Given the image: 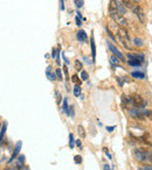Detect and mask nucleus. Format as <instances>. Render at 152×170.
<instances>
[{
	"label": "nucleus",
	"mask_w": 152,
	"mask_h": 170,
	"mask_svg": "<svg viewBox=\"0 0 152 170\" xmlns=\"http://www.w3.org/2000/svg\"><path fill=\"white\" fill-rule=\"evenodd\" d=\"M47 77L50 79V80H55V79L57 78V77H56V73L50 72V68H48V69H47Z\"/></svg>",
	"instance_id": "nucleus-12"
},
{
	"label": "nucleus",
	"mask_w": 152,
	"mask_h": 170,
	"mask_svg": "<svg viewBox=\"0 0 152 170\" xmlns=\"http://www.w3.org/2000/svg\"><path fill=\"white\" fill-rule=\"evenodd\" d=\"M131 97H132V101H133V108H142V107L145 106L144 100H143V98L139 94H132Z\"/></svg>",
	"instance_id": "nucleus-7"
},
{
	"label": "nucleus",
	"mask_w": 152,
	"mask_h": 170,
	"mask_svg": "<svg viewBox=\"0 0 152 170\" xmlns=\"http://www.w3.org/2000/svg\"><path fill=\"white\" fill-rule=\"evenodd\" d=\"M88 77H89V75H88V72L87 71L81 72V79H82V80H86V79H88Z\"/></svg>",
	"instance_id": "nucleus-24"
},
{
	"label": "nucleus",
	"mask_w": 152,
	"mask_h": 170,
	"mask_svg": "<svg viewBox=\"0 0 152 170\" xmlns=\"http://www.w3.org/2000/svg\"><path fill=\"white\" fill-rule=\"evenodd\" d=\"M77 131H79L80 136L82 137V139H84V137H86V131H84V127H83V126H81V125H80L79 127H77Z\"/></svg>",
	"instance_id": "nucleus-14"
},
{
	"label": "nucleus",
	"mask_w": 152,
	"mask_h": 170,
	"mask_svg": "<svg viewBox=\"0 0 152 170\" xmlns=\"http://www.w3.org/2000/svg\"><path fill=\"white\" fill-rule=\"evenodd\" d=\"M55 73H56V77L59 78V80H62V79H63V76H62V71H61L60 69H57Z\"/></svg>",
	"instance_id": "nucleus-25"
},
{
	"label": "nucleus",
	"mask_w": 152,
	"mask_h": 170,
	"mask_svg": "<svg viewBox=\"0 0 152 170\" xmlns=\"http://www.w3.org/2000/svg\"><path fill=\"white\" fill-rule=\"evenodd\" d=\"M104 170H111V169H110V167L108 164H104Z\"/></svg>",
	"instance_id": "nucleus-38"
},
{
	"label": "nucleus",
	"mask_w": 152,
	"mask_h": 170,
	"mask_svg": "<svg viewBox=\"0 0 152 170\" xmlns=\"http://www.w3.org/2000/svg\"><path fill=\"white\" fill-rule=\"evenodd\" d=\"M106 33L109 34V36H110V37H111V40H113V41H115V42H116V40H115V36H113V33H111V32H110V30H109V28H106Z\"/></svg>",
	"instance_id": "nucleus-32"
},
{
	"label": "nucleus",
	"mask_w": 152,
	"mask_h": 170,
	"mask_svg": "<svg viewBox=\"0 0 152 170\" xmlns=\"http://www.w3.org/2000/svg\"><path fill=\"white\" fill-rule=\"evenodd\" d=\"M62 108H63V111L66 112V114L68 115V114H69V110H68V99H67V98L63 99V104H62Z\"/></svg>",
	"instance_id": "nucleus-16"
},
{
	"label": "nucleus",
	"mask_w": 152,
	"mask_h": 170,
	"mask_svg": "<svg viewBox=\"0 0 152 170\" xmlns=\"http://www.w3.org/2000/svg\"><path fill=\"white\" fill-rule=\"evenodd\" d=\"M74 160H75V163L77 164L82 163V156H80V155H76V156L74 157Z\"/></svg>",
	"instance_id": "nucleus-27"
},
{
	"label": "nucleus",
	"mask_w": 152,
	"mask_h": 170,
	"mask_svg": "<svg viewBox=\"0 0 152 170\" xmlns=\"http://www.w3.org/2000/svg\"><path fill=\"white\" fill-rule=\"evenodd\" d=\"M61 1V9H65V5H63V0H60Z\"/></svg>",
	"instance_id": "nucleus-39"
},
{
	"label": "nucleus",
	"mask_w": 152,
	"mask_h": 170,
	"mask_svg": "<svg viewBox=\"0 0 152 170\" xmlns=\"http://www.w3.org/2000/svg\"><path fill=\"white\" fill-rule=\"evenodd\" d=\"M142 170H152V165H143Z\"/></svg>",
	"instance_id": "nucleus-33"
},
{
	"label": "nucleus",
	"mask_w": 152,
	"mask_h": 170,
	"mask_svg": "<svg viewBox=\"0 0 152 170\" xmlns=\"http://www.w3.org/2000/svg\"><path fill=\"white\" fill-rule=\"evenodd\" d=\"M109 15H110V18L113 19V22L117 23L118 26H120V27L128 26V21H126V19L124 18V15L117 13L116 11H113V9H109Z\"/></svg>",
	"instance_id": "nucleus-2"
},
{
	"label": "nucleus",
	"mask_w": 152,
	"mask_h": 170,
	"mask_svg": "<svg viewBox=\"0 0 152 170\" xmlns=\"http://www.w3.org/2000/svg\"><path fill=\"white\" fill-rule=\"evenodd\" d=\"M133 155L136 157L137 161H140V162H147V151H142V149H136Z\"/></svg>",
	"instance_id": "nucleus-5"
},
{
	"label": "nucleus",
	"mask_w": 152,
	"mask_h": 170,
	"mask_svg": "<svg viewBox=\"0 0 152 170\" xmlns=\"http://www.w3.org/2000/svg\"><path fill=\"white\" fill-rule=\"evenodd\" d=\"M24 170H27V169H24Z\"/></svg>",
	"instance_id": "nucleus-41"
},
{
	"label": "nucleus",
	"mask_w": 152,
	"mask_h": 170,
	"mask_svg": "<svg viewBox=\"0 0 152 170\" xmlns=\"http://www.w3.org/2000/svg\"><path fill=\"white\" fill-rule=\"evenodd\" d=\"M131 76H132L133 78H144V73H143V72H139V71L131 72Z\"/></svg>",
	"instance_id": "nucleus-15"
},
{
	"label": "nucleus",
	"mask_w": 152,
	"mask_h": 170,
	"mask_svg": "<svg viewBox=\"0 0 152 170\" xmlns=\"http://www.w3.org/2000/svg\"><path fill=\"white\" fill-rule=\"evenodd\" d=\"M147 162L152 164V151H147Z\"/></svg>",
	"instance_id": "nucleus-30"
},
{
	"label": "nucleus",
	"mask_w": 152,
	"mask_h": 170,
	"mask_svg": "<svg viewBox=\"0 0 152 170\" xmlns=\"http://www.w3.org/2000/svg\"><path fill=\"white\" fill-rule=\"evenodd\" d=\"M118 59H119L118 57H116L115 55L110 56V62H111L113 64H116V66H117V64H118Z\"/></svg>",
	"instance_id": "nucleus-22"
},
{
	"label": "nucleus",
	"mask_w": 152,
	"mask_h": 170,
	"mask_svg": "<svg viewBox=\"0 0 152 170\" xmlns=\"http://www.w3.org/2000/svg\"><path fill=\"white\" fill-rule=\"evenodd\" d=\"M25 160V156L24 155H21V156L19 157V161H18V164H17V169H20V168H22L24 167V161Z\"/></svg>",
	"instance_id": "nucleus-17"
},
{
	"label": "nucleus",
	"mask_w": 152,
	"mask_h": 170,
	"mask_svg": "<svg viewBox=\"0 0 152 170\" xmlns=\"http://www.w3.org/2000/svg\"><path fill=\"white\" fill-rule=\"evenodd\" d=\"M21 146H22V142L21 141H19L18 143L15 144V148H14V151H13V154H12V156H11V160H9V162H12L15 157L19 155V153H20V149H21Z\"/></svg>",
	"instance_id": "nucleus-10"
},
{
	"label": "nucleus",
	"mask_w": 152,
	"mask_h": 170,
	"mask_svg": "<svg viewBox=\"0 0 152 170\" xmlns=\"http://www.w3.org/2000/svg\"><path fill=\"white\" fill-rule=\"evenodd\" d=\"M52 55H53V57L56 56V49H53V52H52Z\"/></svg>",
	"instance_id": "nucleus-40"
},
{
	"label": "nucleus",
	"mask_w": 152,
	"mask_h": 170,
	"mask_svg": "<svg viewBox=\"0 0 152 170\" xmlns=\"http://www.w3.org/2000/svg\"><path fill=\"white\" fill-rule=\"evenodd\" d=\"M6 128H7V124L6 122H4V125H2V128H1V132H0V146H1V142H2V137H4V135H5Z\"/></svg>",
	"instance_id": "nucleus-13"
},
{
	"label": "nucleus",
	"mask_w": 152,
	"mask_h": 170,
	"mask_svg": "<svg viewBox=\"0 0 152 170\" xmlns=\"http://www.w3.org/2000/svg\"><path fill=\"white\" fill-rule=\"evenodd\" d=\"M131 9H132L133 13L138 16V19H139V21H140V22H144V21H145V15H144V12H143L142 7L135 4V5L131 7Z\"/></svg>",
	"instance_id": "nucleus-6"
},
{
	"label": "nucleus",
	"mask_w": 152,
	"mask_h": 170,
	"mask_svg": "<svg viewBox=\"0 0 152 170\" xmlns=\"http://www.w3.org/2000/svg\"><path fill=\"white\" fill-rule=\"evenodd\" d=\"M55 94H56V103L60 104V103H61V99H62V97H61V93L57 92V91H55Z\"/></svg>",
	"instance_id": "nucleus-28"
},
{
	"label": "nucleus",
	"mask_w": 152,
	"mask_h": 170,
	"mask_svg": "<svg viewBox=\"0 0 152 170\" xmlns=\"http://www.w3.org/2000/svg\"><path fill=\"white\" fill-rule=\"evenodd\" d=\"M74 146H75V139H74V135L73 134H69V147H70V148H74Z\"/></svg>",
	"instance_id": "nucleus-21"
},
{
	"label": "nucleus",
	"mask_w": 152,
	"mask_h": 170,
	"mask_svg": "<svg viewBox=\"0 0 152 170\" xmlns=\"http://www.w3.org/2000/svg\"><path fill=\"white\" fill-rule=\"evenodd\" d=\"M109 9H113V11H116L117 13L124 15L126 13V6L123 4L122 0H111L110 1V7Z\"/></svg>",
	"instance_id": "nucleus-3"
},
{
	"label": "nucleus",
	"mask_w": 152,
	"mask_h": 170,
	"mask_svg": "<svg viewBox=\"0 0 152 170\" xmlns=\"http://www.w3.org/2000/svg\"><path fill=\"white\" fill-rule=\"evenodd\" d=\"M72 80H73L74 83H76L77 85H81V80H80L79 76L77 75H74L73 77H72Z\"/></svg>",
	"instance_id": "nucleus-23"
},
{
	"label": "nucleus",
	"mask_w": 152,
	"mask_h": 170,
	"mask_svg": "<svg viewBox=\"0 0 152 170\" xmlns=\"http://www.w3.org/2000/svg\"><path fill=\"white\" fill-rule=\"evenodd\" d=\"M74 66H75V69H76L77 71H81V70H82V63H81L80 61H77V59L74 62Z\"/></svg>",
	"instance_id": "nucleus-20"
},
{
	"label": "nucleus",
	"mask_w": 152,
	"mask_h": 170,
	"mask_svg": "<svg viewBox=\"0 0 152 170\" xmlns=\"http://www.w3.org/2000/svg\"><path fill=\"white\" fill-rule=\"evenodd\" d=\"M106 131H108V132L115 131V126H108V127H106Z\"/></svg>",
	"instance_id": "nucleus-34"
},
{
	"label": "nucleus",
	"mask_w": 152,
	"mask_h": 170,
	"mask_svg": "<svg viewBox=\"0 0 152 170\" xmlns=\"http://www.w3.org/2000/svg\"><path fill=\"white\" fill-rule=\"evenodd\" d=\"M74 2H75V5L77 8H81V7L83 6V1L82 0H74Z\"/></svg>",
	"instance_id": "nucleus-26"
},
{
	"label": "nucleus",
	"mask_w": 152,
	"mask_h": 170,
	"mask_svg": "<svg viewBox=\"0 0 152 170\" xmlns=\"http://www.w3.org/2000/svg\"><path fill=\"white\" fill-rule=\"evenodd\" d=\"M75 143H76V146H77L79 148L82 147V144H81V140H75Z\"/></svg>",
	"instance_id": "nucleus-37"
},
{
	"label": "nucleus",
	"mask_w": 152,
	"mask_h": 170,
	"mask_svg": "<svg viewBox=\"0 0 152 170\" xmlns=\"http://www.w3.org/2000/svg\"><path fill=\"white\" fill-rule=\"evenodd\" d=\"M90 44H91V54H93V59H95V56H96V49H95V42H94L93 37H91V40H90Z\"/></svg>",
	"instance_id": "nucleus-18"
},
{
	"label": "nucleus",
	"mask_w": 152,
	"mask_h": 170,
	"mask_svg": "<svg viewBox=\"0 0 152 170\" xmlns=\"http://www.w3.org/2000/svg\"><path fill=\"white\" fill-rule=\"evenodd\" d=\"M144 115L145 118L152 119V111H144Z\"/></svg>",
	"instance_id": "nucleus-29"
},
{
	"label": "nucleus",
	"mask_w": 152,
	"mask_h": 170,
	"mask_svg": "<svg viewBox=\"0 0 152 170\" xmlns=\"http://www.w3.org/2000/svg\"><path fill=\"white\" fill-rule=\"evenodd\" d=\"M76 36H77V40L81 41V42H83V41H86L87 40V34L83 29H80L79 32H77V35H76Z\"/></svg>",
	"instance_id": "nucleus-11"
},
{
	"label": "nucleus",
	"mask_w": 152,
	"mask_h": 170,
	"mask_svg": "<svg viewBox=\"0 0 152 170\" xmlns=\"http://www.w3.org/2000/svg\"><path fill=\"white\" fill-rule=\"evenodd\" d=\"M68 115L74 117V107H73V106H70V111H69V114H68Z\"/></svg>",
	"instance_id": "nucleus-35"
},
{
	"label": "nucleus",
	"mask_w": 152,
	"mask_h": 170,
	"mask_svg": "<svg viewBox=\"0 0 152 170\" xmlns=\"http://www.w3.org/2000/svg\"><path fill=\"white\" fill-rule=\"evenodd\" d=\"M129 113L132 118L139 119V120H144L145 119V115H144V112H142L139 108H130L129 110Z\"/></svg>",
	"instance_id": "nucleus-8"
},
{
	"label": "nucleus",
	"mask_w": 152,
	"mask_h": 170,
	"mask_svg": "<svg viewBox=\"0 0 152 170\" xmlns=\"http://www.w3.org/2000/svg\"><path fill=\"white\" fill-rule=\"evenodd\" d=\"M74 94L76 96V97H79V96H81V87H80V85H75L74 86Z\"/></svg>",
	"instance_id": "nucleus-19"
},
{
	"label": "nucleus",
	"mask_w": 152,
	"mask_h": 170,
	"mask_svg": "<svg viewBox=\"0 0 152 170\" xmlns=\"http://www.w3.org/2000/svg\"><path fill=\"white\" fill-rule=\"evenodd\" d=\"M76 25H77V26H81V25H82V22H81V18H77V16H76Z\"/></svg>",
	"instance_id": "nucleus-36"
},
{
	"label": "nucleus",
	"mask_w": 152,
	"mask_h": 170,
	"mask_svg": "<svg viewBox=\"0 0 152 170\" xmlns=\"http://www.w3.org/2000/svg\"><path fill=\"white\" fill-rule=\"evenodd\" d=\"M133 43H135L136 46H138V47H140L142 44H143V43H142V41H140L139 39H135V40H133Z\"/></svg>",
	"instance_id": "nucleus-31"
},
{
	"label": "nucleus",
	"mask_w": 152,
	"mask_h": 170,
	"mask_svg": "<svg viewBox=\"0 0 152 170\" xmlns=\"http://www.w3.org/2000/svg\"><path fill=\"white\" fill-rule=\"evenodd\" d=\"M128 57H129L128 63L131 66H139L144 61V56L142 55H128Z\"/></svg>",
	"instance_id": "nucleus-4"
},
{
	"label": "nucleus",
	"mask_w": 152,
	"mask_h": 170,
	"mask_svg": "<svg viewBox=\"0 0 152 170\" xmlns=\"http://www.w3.org/2000/svg\"><path fill=\"white\" fill-rule=\"evenodd\" d=\"M117 36L118 39L120 40L122 44L124 46V48H126L128 50H131L132 49V42H131V39L129 36V33L124 27H119L118 32H117Z\"/></svg>",
	"instance_id": "nucleus-1"
},
{
	"label": "nucleus",
	"mask_w": 152,
	"mask_h": 170,
	"mask_svg": "<svg viewBox=\"0 0 152 170\" xmlns=\"http://www.w3.org/2000/svg\"><path fill=\"white\" fill-rule=\"evenodd\" d=\"M108 47H109V49H110V50L113 51V55H115L116 57H118V58L120 59V61H124V59H125V57H124V55H123L122 52L119 51L118 49H117L116 47L113 46V43H110V42H108Z\"/></svg>",
	"instance_id": "nucleus-9"
}]
</instances>
